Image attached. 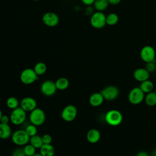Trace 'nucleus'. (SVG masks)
Masks as SVG:
<instances>
[{"label": "nucleus", "mask_w": 156, "mask_h": 156, "mask_svg": "<svg viewBox=\"0 0 156 156\" xmlns=\"http://www.w3.org/2000/svg\"><path fill=\"white\" fill-rule=\"evenodd\" d=\"M55 86L57 90H66L69 84V80L66 77H60L58 78L55 82Z\"/></svg>", "instance_id": "nucleus-21"}, {"label": "nucleus", "mask_w": 156, "mask_h": 156, "mask_svg": "<svg viewBox=\"0 0 156 156\" xmlns=\"http://www.w3.org/2000/svg\"><path fill=\"white\" fill-rule=\"evenodd\" d=\"M12 142L18 146H23L29 142L30 136L25 130L19 129L15 131L11 136Z\"/></svg>", "instance_id": "nucleus-1"}, {"label": "nucleus", "mask_w": 156, "mask_h": 156, "mask_svg": "<svg viewBox=\"0 0 156 156\" xmlns=\"http://www.w3.org/2000/svg\"><path fill=\"white\" fill-rule=\"evenodd\" d=\"M33 69H34V71L35 72V73L38 76H40L43 75L46 72L47 66H46V65L44 63L40 62L37 63L35 65Z\"/></svg>", "instance_id": "nucleus-24"}, {"label": "nucleus", "mask_w": 156, "mask_h": 156, "mask_svg": "<svg viewBox=\"0 0 156 156\" xmlns=\"http://www.w3.org/2000/svg\"><path fill=\"white\" fill-rule=\"evenodd\" d=\"M136 156H150V155L146 151H140L136 154Z\"/></svg>", "instance_id": "nucleus-34"}, {"label": "nucleus", "mask_w": 156, "mask_h": 156, "mask_svg": "<svg viewBox=\"0 0 156 156\" xmlns=\"http://www.w3.org/2000/svg\"><path fill=\"white\" fill-rule=\"evenodd\" d=\"M37 105L36 100L31 97H25L23 98L20 102V107L26 112H32L37 108Z\"/></svg>", "instance_id": "nucleus-13"}, {"label": "nucleus", "mask_w": 156, "mask_h": 156, "mask_svg": "<svg viewBox=\"0 0 156 156\" xmlns=\"http://www.w3.org/2000/svg\"><path fill=\"white\" fill-rule=\"evenodd\" d=\"M140 57L146 63L155 61V51L154 48L150 45L144 46L140 51Z\"/></svg>", "instance_id": "nucleus-9"}, {"label": "nucleus", "mask_w": 156, "mask_h": 156, "mask_svg": "<svg viewBox=\"0 0 156 156\" xmlns=\"http://www.w3.org/2000/svg\"><path fill=\"white\" fill-rule=\"evenodd\" d=\"M29 143L36 149H40L43 144L41 136L37 134L30 136Z\"/></svg>", "instance_id": "nucleus-23"}, {"label": "nucleus", "mask_w": 156, "mask_h": 156, "mask_svg": "<svg viewBox=\"0 0 156 156\" xmlns=\"http://www.w3.org/2000/svg\"><path fill=\"white\" fill-rule=\"evenodd\" d=\"M144 101L147 105L152 107L156 105V92L151 91L146 94L144 97Z\"/></svg>", "instance_id": "nucleus-20"}, {"label": "nucleus", "mask_w": 156, "mask_h": 156, "mask_svg": "<svg viewBox=\"0 0 156 156\" xmlns=\"http://www.w3.org/2000/svg\"><path fill=\"white\" fill-rule=\"evenodd\" d=\"M32 1H40V0H32Z\"/></svg>", "instance_id": "nucleus-39"}, {"label": "nucleus", "mask_w": 156, "mask_h": 156, "mask_svg": "<svg viewBox=\"0 0 156 156\" xmlns=\"http://www.w3.org/2000/svg\"><path fill=\"white\" fill-rule=\"evenodd\" d=\"M32 156H43L40 152L39 153H35L34 155H32Z\"/></svg>", "instance_id": "nucleus-36"}, {"label": "nucleus", "mask_w": 156, "mask_h": 156, "mask_svg": "<svg viewBox=\"0 0 156 156\" xmlns=\"http://www.w3.org/2000/svg\"><path fill=\"white\" fill-rule=\"evenodd\" d=\"M26 119V112L21 107H18L12 110L10 115V122L16 126L22 124Z\"/></svg>", "instance_id": "nucleus-4"}, {"label": "nucleus", "mask_w": 156, "mask_h": 156, "mask_svg": "<svg viewBox=\"0 0 156 156\" xmlns=\"http://www.w3.org/2000/svg\"><path fill=\"white\" fill-rule=\"evenodd\" d=\"M152 156H156V150L153 152V154H152Z\"/></svg>", "instance_id": "nucleus-38"}, {"label": "nucleus", "mask_w": 156, "mask_h": 156, "mask_svg": "<svg viewBox=\"0 0 156 156\" xmlns=\"http://www.w3.org/2000/svg\"><path fill=\"white\" fill-rule=\"evenodd\" d=\"M20 79L23 84L30 85L38 80V76L35 73L34 69L26 68L21 71Z\"/></svg>", "instance_id": "nucleus-5"}, {"label": "nucleus", "mask_w": 156, "mask_h": 156, "mask_svg": "<svg viewBox=\"0 0 156 156\" xmlns=\"http://www.w3.org/2000/svg\"><path fill=\"white\" fill-rule=\"evenodd\" d=\"M57 90L55 82L51 80H44L40 86V91L42 94L48 97L53 96Z\"/></svg>", "instance_id": "nucleus-10"}, {"label": "nucleus", "mask_w": 156, "mask_h": 156, "mask_svg": "<svg viewBox=\"0 0 156 156\" xmlns=\"http://www.w3.org/2000/svg\"><path fill=\"white\" fill-rule=\"evenodd\" d=\"M12 136V129L9 124L0 122V139L6 140Z\"/></svg>", "instance_id": "nucleus-17"}, {"label": "nucleus", "mask_w": 156, "mask_h": 156, "mask_svg": "<svg viewBox=\"0 0 156 156\" xmlns=\"http://www.w3.org/2000/svg\"><path fill=\"white\" fill-rule=\"evenodd\" d=\"M100 92L104 99L109 101L115 100L119 95V90L114 85H108L103 88Z\"/></svg>", "instance_id": "nucleus-11"}, {"label": "nucleus", "mask_w": 156, "mask_h": 156, "mask_svg": "<svg viewBox=\"0 0 156 156\" xmlns=\"http://www.w3.org/2000/svg\"><path fill=\"white\" fill-rule=\"evenodd\" d=\"M95 0H81L82 2L86 5H90L93 4Z\"/></svg>", "instance_id": "nucleus-33"}, {"label": "nucleus", "mask_w": 156, "mask_h": 156, "mask_svg": "<svg viewBox=\"0 0 156 156\" xmlns=\"http://www.w3.org/2000/svg\"><path fill=\"white\" fill-rule=\"evenodd\" d=\"M42 21L44 25L48 27H55L59 22V18L58 15L51 12L45 13L42 16Z\"/></svg>", "instance_id": "nucleus-12"}, {"label": "nucleus", "mask_w": 156, "mask_h": 156, "mask_svg": "<svg viewBox=\"0 0 156 156\" xmlns=\"http://www.w3.org/2000/svg\"><path fill=\"white\" fill-rule=\"evenodd\" d=\"M119 17L115 13H110L106 16V24L108 26H114L118 23Z\"/></svg>", "instance_id": "nucleus-25"}, {"label": "nucleus", "mask_w": 156, "mask_h": 156, "mask_svg": "<svg viewBox=\"0 0 156 156\" xmlns=\"http://www.w3.org/2000/svg\"><path fill=\"white\" fill-rule=\"evenodd\" d=\"M6 105L9 108L13 110L19 107L20 102L16 98L11 96L7 98V99L6 100Z\"/></svg>", "instance_id": "nucleus-26"}, {"label": "nucleus", "mask_w": 156, "mask_h": 156, "mask_svg": "<svg viewBox=\"0 0 156 156\" xmlns=\"http://www.w3.org/2000/svg\"><path fill=\"white\" fill-rule=\"evenodd\" d=\"M122 113L115 109H112L108 111L105 115V120L106 122L112 126H117L122 121Z\"/></svg>", "instance_id": "nucleus-2"}, {"label": "nucleus", "mask_w": 156, "mask_h": 156, "mask_svg": "<svg viewBox=\"0 0 156 156\" xmlns=\"http://www.w3.org/2000/svg\"><path fill=\"white\" fill-rule=\"evenodd\" d=\"M42 141L43 144H51L52 141V138L51 135L48 133L44 134L42 136Z\"/></svg>", "instance_id": "nucleus-31"}, {"label": "nucleus", "mask_w": 156, "mask_h": 156, "mask_svg": "<svg viewBox=\"0 0 156 156\" xmlns=\"http://www.w3.org/2000/svg\"><path fill=\"white\" fill-rule=\"evenodd\" d=\"M108 1L109 4L117 5L121 2V0H108Z\"/></svg>", "instance_id": "nucleus-35"}, {"label": "nucleus", "mask_w": 156, "mask_h": 156, "mask_svg": "<svg viewBox=\"0 0 156 156\" xmlns=\"http://www.w3.org/2000/svg\"><path fill=\"white\" fill-rule=\"evenodd\" d=\"M150 73L145 68H139L133 72L134 79L138 82H143L149 79Z\"/></svg>", "instance_id": "nucleus-14"}, {"label": "nucleus", "mask_w": 156, "mask_h": 156, "mask_svg": "<svg viewBox=\"0 0 156 156\" xmlns=\"http://www.w3.org/2000/svg\"><path fill=\"white\" fill-rule=\"evenodd\" d=\"M24 147H23L24 153L26 154V156H32L34 155L35 153H36V148L34 147L32 144H27L25 146H24Z\"/></svg>", "instance_id": "nucleus-27"}, {"label": "nucleus", "mask_w": 156, "mask_h": 156, "mask_svg": "<svg viewBox=\"0 0 156 156\" xmlns=\"http://www.w3.org/2000/svg\"><path fill=\"white\" fill-rule=\"evenodd\" d=\"M146 66L145 68L149 72V73H152L154 72L156 69V63L155 60L146 63Z\"/></svg>", "instance_id": "nucleus-29"}, {"label": "nucleus", "mask_w": 156, "mask_h": 156, "mask_svg": "<svg viewBox=\"0 0 156 156\" xmlns=\"http://www.w3.org/2000/svg\"><path fill=\"white\" fill-rule=\"evenodd\" d=\"M39 150L43 156H54L55 154V149L51 144H43Z\"/></svg>", "instance_id": "nucleus-18"}, {"label": "nucleus", "mask_w": 156, "mask_h": 156, "mask_svg": "<svg viewBox=\"0 0 156 156\" xmlns=\"http://www.w3.org/2000/svg\"><path fill=\"white\" fill-rule=\"evenodd\" d=\"M104 98L101 92H96L93 93L89 98L90 104L94 107H97L102 105L104 101Z\"/></svg>", "instance_id": "nucleus-15"}, {"label": "nucleus", "mask_w": 156, "mask_h": 156, "mask_svg": "<svg viewBox=\"0 0 156 156\" xmlns=\"http://www.w3.org/2000/svg\"><path fill=\"white\" fill-rule=\"evenodd\" d=\"M77 115V109L74 105L69 104L65 106L62 111V118L66 122L74 121Z\"/></svg>", "instance_id": "nucleus-8"}, {"label": "nucleus", "mask_w": 156, "mask_h": 156, "mask_svg": "<svg viewBox=\"0 0 156 156\" xmlns=\"http://www.w3.org/2000/svg\"><path fill=\"white\" fill-rule=\"evenodd\" d=\"M11 156H26L23 148L18 147L14 149L11 154Z\"/></svg>", "instance_id": "nucleus-30"}, {"label": "nucleus", "mask_w": 156, "mask_h": 156, "mask_svg": "<svg viewBox=\"0 0 156 156\" xmlns=\"http://www.w3.org/2000/svg\"><path fill=\"white\" fill-rule=\"evenodd\" d=\"M10 121V116H8L7 115H3L0 119V122L3 124H9Z\"/></svg>", "instance_id": "nucleus-32"}, {"label": "nucleus", "mask_w": 156, "mask_h": 156, "mask_svg": "<svg viewBox=\"0 0 156 156\" xmlns=\"http://www.w3.org/2000/svg\"><path fill=\"white\" fill-rule=\"evenodd\" d=\"M29 119L31 124L38 127L43 125L44 122L46 115L41 108L37 107L30 112Z\"/></svg>", "instance_id": "nucleus-3"}, {"label": "nucleus", "mask_w": 156, "mask_h": 156, "mask_svg": "<svg viewBox=\"0 0 156 156\" xmlns=\"http://www.w3.org/2000/svg\"><path fill=\"white\" fill-rule=\"evenodd\" d=\"M24 130H26V132H27V133L29 135L30 137L35 135H37V126L32 124H30L27 126Z\"/></svg>", "instance_id": "nucleus-28"}, {"label": "nucleus", "mask_w": 156, "mask_h": 156, "mask_svg": "<svg viewBox=\"0 0 156 156\" xmlns=\"http://www.w3.org/2000/svg\"><path fill=\"white\" fill-rule=\"evenodd\" d=\"M100 138V132L96 129H91L87 133V139L90 143H96L99 141Z\"/></svg>", "instance_id": "nucleus-16"}, {"label": "nucleus", "mask_w": 156, "mask_h": 156, "mask_svg": "<svg viewBox=\"0 0 156 156\" xmlns=\"http://www.w3.org/2000/svg\"><path fill=\"white\" fill-rule=\"evenodd\" d=\"M93 5L97 11L103 12L108 7L109 3L108 0H95Z\"/></svg>", "instance_id": "nucleus-22"}, {"label": "nucleus", "mask_w": 156, "mask_h": 156, "mask_svg": "<svg viewBox=\"0 0 156 156\" xmlns=\"http://www.w3.org/2000/svg\"><path fill=\"white\" fill-rule=\"evenodd\" d=\"M144 94L140 87L133 88L129 93L128 100L132 104H139L144 99Z\"/></svg>", "instance_id": "nucleus-7"}, {"label": "nucleus", "mask_w": 156, "mask_h": 156, "mask_svg": "<svg viewBox=\"0 0 156 156\" xmlns=\"http://www.w3.org/2000/svg\"><path fill=\"white\" fill-rule=\"evenodd\" d=\"M90 24L95 29H101L106 24V16L102 12L97 11L92 14L90 18Z\"/></svg>", "instance_id": "nucleus-6"}, {"label": "nucleus", "mask_w": 156, "mask_h": 156, "mask_svg": "<svg viewBox=\"0 0 156 156\" xmlns=\"http://www.w3.org/2000/svg\"><path fill=\"white\" fill-rule=\"evenodd\" d=\"M154 83L151 80H149V79L143 81L140 83V88L141 90L144 93H148L153 91L154 90Z\"/></svg>", "instance_id": "nucleus-19"}, {"label": "nucleus", "mask_w": 156, "mask_h": 156, "mask_svg": "<svg viewBox=\"0 0 156 156\" xmlns=\"http://www.w3.org/2000/svg\"><path fill=\"white\" fill-rule=\"evenodd\" d=\"M3 115V114H2V111H1V110L0 109V119H1V117H2V116Z\"/></svg>", "instance_id": "nucleus-37"}]
</instances>
